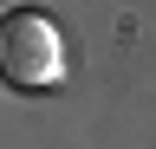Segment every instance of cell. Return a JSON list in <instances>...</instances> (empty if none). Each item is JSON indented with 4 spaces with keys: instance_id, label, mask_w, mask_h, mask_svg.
Masks as SVG:
<instances>
[{
    "instance_id": "1",
    "label": "cell",
    "mask_w": 156,
    "mask_h": 149,
    "mask_svg": "<svg viewBox=\"0 0 156 149\" xmlns=\"http://www.w3.org/2000/svg\"><path fill=\"white\" fill-rule=\"evenodd\" d=\"M0 71L13 91H52L65 78V32L52 13L39 7H13L0 20Z\"/></svg>"
}]
</instances>
